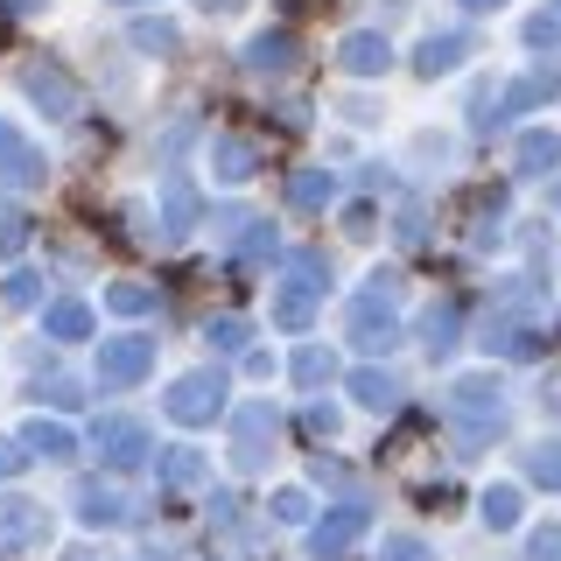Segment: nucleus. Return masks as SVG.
Wrapping results in <instances>:
<instances>
[{
	"instance_id": "nucleus-1",
	"label": "nucleus",
	"mask_w": 561,
	"mask_h": 561,
	"mask_svg": "<svg viewBox=\"0 0 561 561\" xmlns=\"http://www.w3.org/2000/svg\"><path fill=\"white\" fill-rule=\"evenodd\" d=\"M225 393H232V386H225V373H183V379L162 393V414L183 421V428H210V421L225 414Z\"/></svg>"
},
{
	"instance_id": "nucleus-2",
	"label": "nucleus",
	"mask_w": 561,
	"mask_h": 561,
	"mask_svg": "<svg viewBox=\"0 0 561 561\" xmlns=\"http://www.w3.org/2000/svg\"><path fill=\"white\" fill-rule=\"evenodd\" d=\"M505 386L491 379V373H463V379H449V414L463 421L470 435H491V428H505Z\"/></svg>"
},
{
	"instance_id": "nucleus-3",
	"label": "nucleus",
	"mask_w": 561,
	"mask_h": 561,
	"mask_svg": "<svg viewBox=\"0 0 561 561\" xmlns=\"http://www.w3.org/2000/svg\"><path fill=\"white\" fill-rule=\"evenodd\" d=\"M43 540H49V505L8 491V499H0V554H28V548H43Z\"/></svg>"
},
{
	"instance_id": "nucleus-4",
	"label": "nucleus",
	"mask_w": 561,
	"mask_h": 561,
	"mask_svg": "<svg viewBox=\"0 0 561 561\" xmlns=\"http://www.w3.org/2000/svg\"><path fill=\"white\" fill-rule=\"evenodd\" d=\"M274 435H280L274 408H267V400H245V408L232 414V463L239 470H260L274 456Z\"/></svg>"
},
{
	"instance_id": "nucleus-5",
	"label": "nucleus",
	"mask_w": 561,
	"mask_h": 561,
	"mask_svg": "<svg viewBox=\"0 0 561 561\" xmlns=\"http://www.w3.org/2000/svg\"><path fill=\"white\" fill-rule=\"evenodd\" d=\"M43 175H49L43 148L14 119H0V190H43Z\"/></svg>"
},
{
	"instance_id": "nucleus-6",
	"label": "nucleus",
	"mask_w": 561,
	"mask_h": 561,
	"mask_svg": "<svg viewBox=\"0 0 561 561\" xmlns=\"http://www.w3.org/2000/svg\"><path fill=\"white\" fill-rule=\"evenodd\" d=\"M92 449H99L113 470H140V463H148V428H140L134 414H99Z\"/></svg>"
},
{
	"instance_id": "nucleus-7",
	"label": "nucleus",
	"mask_w": 561,
	"mask_h": 561,
	"mask_svg": "<svg viewBox=\"0 0 561 561\" xmlns=\"http://www.w3.org/2000/svg\"><path fill=\"white\" fill-rule=\"evenodd\" d=\"M154 373V337H99V379L105 386H134Z\"/></svg>"
},
{
	"instance_id": "nucleus-8",
	"label": "nucleus",
	"mask_w": 561,
	"mask_h": 561,
	"mask_svg": "<svg viewBox=\"0 0 561 561\" xmlns=\"http://www.w3.org/2000/svg\"><path fill=\"white\" fill-rule=\"evenodd\" d=\"M365 526H373V513H365V505H337L330 519H316L309 554H316V561H344V554L365 540Z\"/></svg>"
},
{
	"instance_id": "nucleus-9",
	"label": "nucleus",
	"mask_w": 561,
	"mask_h": 561,
	"mask_svg": "<svg viewBox=\"0 0 561 561\" xmlns=\"http://www.w3.org/2000/svg\"><path fill=\"white\" fill-rule=\"evenodd\" d=\"M204 225V210H197V183H190V175H169L162 183V239L169 245H183L190 232H197Z\"/></svg>"
},
{
	"instance_id": "nucleus-10",
	"label": "nucleus",
	"mask_w": 561,
	"mask_h": 561,
	"mask_svg": "<svg viewBox=\"0 0 561 561\" xmlns=\"http://www.w3.org/2000/svg\"><path fill=\"white\" fill-rule=\"evenodd\" d=\"M22 92L43 105L49 119H70V113H78V84H70L64 70H49V64H28V70H22Z\"/></svg>"
},
{
	"instance_id": "nucleus-11",
	"label": "nucleus",
	"mask_w": 561,
	"mask_h": 561,
	"mask_svg": "<svg viewBox=\"0 0 561 561\" xmlns=\"http://www.w3.org/2000/svg\"><path fill=\"white\" fill-rule=\"evenodd\" d=\"M351 344H358V351H393V344H400L393 309L373 302V295H365V302H351Z\"/></svg>"
},
{
	"instance_id": "nucleus-12",
	"label": "nucleus",
	"mask_w": 561,
	"mask_h": 561,
	"mask_svg": "<svg viewBox=\"0 0 561 561\" xmlns=\"http://www.w3.org/2000/svg\"><path fill=\"white\" fill-rule=\"evenodd\" d=\"M218 232H225V245H232V253L245 260V267L274 253V225H267V218H245V210H225V218H218Z\"/></svg>"
},
{
	"instance_id": "nucleus-13",
	"label": "nucleus",
	"mask_w": 561,
	"mask_h": 561,
	"mask_svg": "<svg viewBox=\"0 0 561 561\" xmlns=\"http://www.w3.org/2000/svg\"><path fill=\"white\" fill-rule=\"evenodd\" d=\"M470 49H478V43H470L463 28H443V35H428V43L414 49V70H421V78H449V70L463 64Z\"/></svg>"
},
{
	"instance_id": "nucleus-14",
	"label": "nucleus",
	"mask_w": 561,
	"mask_h": 561,
	"mask_svg": "<svg viewBox=\"0 0 561 561\" xmlns=\"http://www.w3.org/2000/svg\"><path fill=\"white\" fill-rule=\"evenodd\" d=\"M245 70H253V78H288L295 70V35L288 28L253 35V43H245Z\"/></svg>"
},
{
	"instance_id": "nucleus-15",
	"label": "nucleus",
	"mask_w": 561,
	"mask_h": 561,
	"mask_svg": "<svg viewBox=\"0 0 561 561\" xmlns=\"http://www.w3.org/2000/svg\"><path fill=\"white\" fill-rule=\"evenodd\" d=\"M337 64L351 70V78H379V70L393 64V49H386V35L358 28V35H344V43H337Z\"/></svg>"
},
{
	"instance_id": "nucleus-16",
	"label": "nucleus",
	"mask_w": 561,
	"mask_h": 561,
	"mask_svg": "<svg viewBox=\"0 0 561 561\" xmlns=\"http://www.w3.org/2000/svg\"><path fill=\"white\" fill-rule=\"evenodd\" d=\"M253 169H260L253 140H239V134H218V140H210V175H218V183H245Z\"/></svg>"
},
{
	"instance_id": "nucleus-17",
	"label": "nucleus",
	"mask_w": 561,
	"mask_h": 561,
	"mask_svg": "<svg viewBox=\"0 0 561 561\" xmlns=\"http://www.w3.org/2000/svg\"><path fill=\"white\" fill-rule=\"evenodd\" d=\"M513 169H519V175H548V169H561V134L526 127L519 148H513Z\"/></svg>"
},
{
	"instance_id": "nucleus-18",
	"label": "nucleus",
	"mask_w": 561,
	"mask_h": 561,
	"mask_svg": "<svg viewBox=\"0 0 561 561\" xmlns=\"http://www.w3.org/2000/svg\"><path fill=\"white\" fill-rule=\"evenodd\" d=\"M351 400H358L365 414H393L400 408V379L379 373V365H365V373H351Z\"/></svg>"
},
{
	"instance_id": "nucleus-19",
	"label": "nucleus",
	"mask_w": 561,
	"mask_h": 561,
	"mask_svg": "<svg viewBox=\"0 0 561 561\" xmlns=\"http://www.w3.org/2000/svg\"><path fill=\"white\" fill-rule=\"evenodd\" d=\"M162 484L204 491V484H210V456H204V449H162Z\"/></svg>"
},
{
	"instance_id": "nucleus-20",
	"label": "nucleus",
	"mask_w": 561,
	"mask_h": 561,
	"mask_svg": "<svg viewBox=\"0 0 561 561\" xmlns=\"http://www.w3.org/2000/svg\"><path fill=\"white\" fill-rule=\"evenodd\" d=\"M43 337H57V344L92 337V309H84V302H70V295H64V302H49V309H43Z\"/></svg>"
},
{
	"instance_id": "nucleus-21",
	"label": "nucleus",
	"mask_w": 561,
	"mask_h": 561,
	"mask_svg": "<svg viewBox=\"0 0 561 561\" xmlns=\"http://www.w3.org/2000/svg\"><path fill=\"white\" fill-rule=\"evenodd\" d=\"M78 519L84 526H119V519H127V499H119L113 484H84L78 491Z\"/></svg>"
},
{
	"instance_id": "nucleus-22",
	"label": "nucleus",
	"mask_w": 561,
	"mask_h": 561,
	"mask_svg": "<svg viewBox=\"0 0 561 561\" xmlns=\"http://www.w3.org/2000/svg\"><path fill=\"white\" fill-rule=\"evenodd\" d=\"M22 443H28L35 456H49V463H64V456H70V449H78V435H70V428H64V421H43V414H35V421H28V428H22Z\"/></svg>"
},
{
	"instance_id": "nucleus-23",
	"label": "nucleus",
	"mask_w": 561,
	"mask_h": 561,
	"mask_svg": "<svg viewBox=\"0 0 561 561\" xmlns=\"http://www.w3.org/2000/svg\"><path fill=\"white\" fill-rule=\"evenodd\" d=\"M274 323H280V330H309V323H316V288L288 280V288L274 295Z\"/></svg>"
},
{
	"instance_id": "nucleus-24",
	"label": "nucleus",
	"mask_w": 561,
	"mask_h": 561,
	"mask_svg": "<svg viewBox=\"0 0 561 561\" xmlns=\"http://www.w3.org/2000/svg\"><path fill=\"white\" fill-rule=\"evenodd\" d=\"M478 519L491 526V534H513V526H519V491L513 484H491L484 499H478Z\"/></svg>"
},
{
	"instance_id": "nucleus-25",
	"label": "nucleus",
	"mask_w": 561,
	"mask_h": 561,
	"mask_svg": "<svg viewBox=\"0 0 561 561\" xmlns=\"http://www.w3.org/2000/svg\"><path fill=\"white\" fill-rule=\"evenodd\" d=\"M330 197H337L330 169H295V175H288V204H302V210H323Z\"/></svg>"
},
{
	"instance_id": "nucleus-26",
	"label": "nucleus",
	"mask_w": 561,
	"mask_h": 561,
	"mask_svg": "<svg viewBox=\"0 0 561 561\" xmlns=\"http://www.w3.org/2000/svg\"><path fill=\"white\" fill-rule=\"evenodd\" d=\"M421 344H428L435 358H443V351L456 344V302H435L428 316H421Z\"/></svg>"
},
{
	"instance_id": "nucleus-27",
	"label": "nucleus",
	"mask_w": 561,
	"mask_h": 561,
	"mask_svg": "<svg viewBox=\"0 0 561 561\" xmlns=\"http://www.w3.org/2000/svg\"><path fill=\"white\" fill-rule=\"evenodd\" d=\"M540 99H554V78H548V70H534V78H519L513 92L499 99V119H505V113H526V105H540Z\"/></svg>"
},
{
	"instance_id": "nucleus-28",
	"label": "nucleus",
	"mask_w": 561,
	"mask_h": 561,
	"mask_svg": "<svg viewBox=\"0 0 561 561\" xmlns=\"http://www.w3.org/2000/svg\"><path fill=\"white\" fill-rule=\"evenodd\" d=\"M295 379H302V386H330V379H337V358H330L323 344H302V351H295Z\"/></svg>"
},
{
	"instance_id": "nucleus-29",
	"label": "nucleus",
	"mask_w": 561,
	"mask_h": 561,
	"mask_svg": "<svg viewBox=\"0 0 561 561\" xmlns=\"http://www.w3.org/2000/svg\"><path fill=\"white\" fill-rule=\"evenodd\" d=\"M526 478H534V484H548V491H561V443L526 449Z\"/></svg>"
},
{
	"instance_id": "nucleus-30",
	"label": "nucleus",
	"mask_w": 561,
	"mask_h": 561,
	"mask_svg": "<svg viewBox=\"0 0 561 561\" xmlns=\"http://www.w3.org/2000/svg\"><path fill=\"white\" fill-rule=\"evenodd\" d=\"M484 344H491V351H505V358H534V330H519V323H491V330H484Z\"/></svg>"
},
{
	"instance_id": "nucleus-31",
	"label": "nucleus",
	"mask_w": 561,
	"mask_h": 561,
	"mask_svg": "<svg viewBox=\"0 0 561 561\" xmlns=\"http://www.w3.org/2000/svg\"><path fill=\"white\" fill-rule=\"evenodd\" d=\"M105 309H113V316H148V309H154V295H148V288H134V280H119V288H105Z\"/></svg>"
},
{
	"instance_id": "nucleus-32",
	"label": "nucleus",
	"mask_w": 561,
	"mask_h": 561,
	"mask_svg": "<svg viewBox=\"0 0 561 561\" xmlns=\"http://www.w3.org/2000/svg\"><path fill=\"white\" fill-rule=\"evenodd\" d=\"M245 337H253L245 316H210V344H218V351H245Z\"/></svg>"
},
{
	"instance_id": "nucleus-33",
	"label": "nucleus",
	"mask_w": 561,
	"mask_h": 561,
	"mask_svg": "<svg viewBox=\"0 0 561 561\" xmlns=\"http://www.w3.org/2000/svg\"><path fill=\"white\" fill-rule=\"evenodd\" d=\"M22 239H28V218L14 204H0V260H14L22 253Z\"/></svg>"
},
{
	"instance_id": "nucleus-34",
	"label": "nucleus",
	"mask_w": 561,
	"mask_h": 561,
	"mask_svg": "<svg viewBox=\"0 0 561 561\" xmlns=\"http://www.w3.org/2000/svg\"><path fill=\"white\" fill-rule=\"evenodd\" d=\"M379 561H435V554H428V540H414V534H386Z\"/></svg>"
},
{
	"instance_id": "nucleus-35",
	"label": "nucleus",
	"mask_w": 561,
	"mask_h": 561,
	"mask_svg": "<svg viewBox=\"0 0 561 561\" xmlns=\"http://www.w3.org/2000/svg\"><path fill=\"white\" fill-rule=\"evenodd\" d=\"M274 519H280V526H302V519H309V491H295V484L274 491Z\"/></svg>"
},
{
	"instance_id": "nucleus-36",
	"label": "nucleus",
	"mask_w": 561,
	"mask_h": 561,
	"mask_svg": "<svg viewBox=\"0 0 561 561\" xmlns=\"http://www.w3.org/2000/svg\"><path fill=\"white\" fill-rule=\"evenodd\" d=\"M526 43H534V49H561V22H554V14H534V22H526Z\"/></svg>"
},
{
	"instance_id": "nucleus-37",
	"label": "nucleus",
	"mask_w": 561,
	"mask_h": 561,
	"mask_svg": "<svg viewBox=\"0 0 561 561\" xmlns=\"http://www.w3.org/2000/svg\"><path fill=\"white\" fill-rule=\"evenodd\" d=\"M134 49H175V28L169 22H140L134 28Z\"/></svg>"
},
{
	"instance_id": "nucleus-38",
	"label": "nucleus",
	"mask_w": 561,
	"mask_h": 561,
	"mask_svg": "<svg viewBox=\"0 0 561 561\" xmlns=\"http://www.w3.org/2000/svg\"><path fill=\"white\" fill-rule=\"evenodd\" d=\"M0 302H8V309H28V302H35V274H8V288H0Z\"/></svg>"
},
{
	"instance_id": "nucleus-39",
	"label": "nucleus",
	"mask_w": 561,
	"mask_h": 561,
	"mask_svg": "<svg viewBox=\"0 0 561 561\" xmlns=\"http://www.w3.org/2000/svg\"><path fill=\"white\" fill-rule=\"evenodd\" d=\"M28 456H35L28 443H14V435H0V478H14V470H22Z\"/></svg>"
},
{
	"instance_id": "nucleus-40",
	"label": "nucleus",
	"mask_w": 561,
	"mask_h": 561,
	"mask_svg": "<svg viewBox=\"0 0 561 561\" xmlns=\"http://www.w3.org/2000/svg\"><path fill=\"white\" fill-rule=\"evenodd\" d=\"M534 561H561V526H540L534 534Z\"/></svg>"
},
{
	"instance_id": "nucleus-41",
	"label": "nucleus",
	"mask_w": 561,
	"mask_h": 561,
	"mask_svg": "<svg viewBox=\"0 0 561 561\" xmlns=\"http://www.w3.org/2000/svg\"><path fill=\"white\" fill-rule=\"evenodd\" d=\"M43 400H57V408H78L84 393H78V386H70V379H49V386H43Z\"/></svg>"
},
{
	"instance_id": "nucleus-42",
	"label": "nucleus",
	"mask_w": 561,
	"mask_h": 561,
	"mask_svg": "<svg viewBox=\"0 0 561 561\" xmlns=\"http://www.w3.org/2000/svg\"><path fill=\"white\" fill-rule=\"evenodd\" d=\"M309 428H316V435H337V414H330L323 400H316V408H309Z\"/></svg>"
},
{
	"instance_id": "nucleus-43",
	"label": "nucleus",
	"mask_w": 561,
	"mask_h": 561,
	"mask_svg": "<svg viewBox=\"0 0 561 561\" xmlns=\"http://www.w3.org/2000/svg\"><path fill=\"white\" fill-rule=\"evenodd\" d=\"M197 8H204V14H239L245 0H197Z\"/></svg>"
},
{
	"instance_id": "nucleus-44",
	"label": "nucleus",
	"mask_w": 561,
	"mask_h": 561,
	"mask_svg": "<svg viewBox=\"0 0 561 561\" xmlns=\"http://www.w3.org/2000/svg\"><path fill=\"white\" fill-rule=\"evenodd\" d=\"M548 408H554V414H561V379H554V386H548Z\"/></svg>"
},
{
	"instance_id": "nucleus-45",
	"label": "nucleus",
	"mask_w": 561,
	"mask_h": 561,
	"mask_svg": "<svg viewBox=\"0 0 561 561\" xmlns=\"http://www.w3.org/2000/svg\"><path fill=\"white\" fill-rule=\"evenodd\" d=\"M463 8H478V14H484V8H499V0H463Z\"/></svg>"
},
{
	"instance_id": "nucleus-46",
	"label": "nucleus",
	"mask_w": 561,
	"mask_h": 561,
	"mask_svg": "<svg viewBox=\"0 0 561 561\" xmlns=\"http://www.w3.org/2000/svg\"><path fill=\"white\" fill-rule=\"evenodd\" d=\"M554 210H561V183H554Z\"/></svg>"
},
{
	"instance_id": "nucleus-47",
	"label": "nucleus",
	"mask_w": 561,
	"mask_h": 561,
	"mask_svg": "<svg viewBox=\"0 0 561 561\" xmlns=\"http://www.w3.org/2000/svg\"><path fill=\"white\" fill-rule=\"evenodd\" d=\"M119 8H134V0H119Z\"/></svg>"
}]
</instances>
